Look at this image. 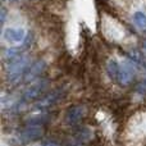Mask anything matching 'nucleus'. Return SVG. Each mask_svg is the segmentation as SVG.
I'll return each instance as SVG.
<instances>
[{"mask_svg": "<svg viewBox=\"0 0 146 146\" xmlns=\"http://www.w3.org/2000/svg\"><path fill=\"white\" fill-rule=\"evenodd\" d=\"M30 59L26 55H19L15 59L9 62L7 67V73H8V78L9 82H18L22 77H25L27 69L30 68Z\"/></svg>", "mask_w": 146, "mask_h": 146, "instance_id": "1", "label": "nucleus"}, {"mask_svg": "<svg viewBox=\"0 0 146 146\" xmlns=\"http://www.w3.org/2000/svg\"><path fill=\"white\" fill-rule=\"evenodd\" d=\"M133 62H124L119 66V76H118V82L121 83L122 86H127L132 82L135 77V73H136V69H135Z\"/></svg>", "mask_w": 146, "mask_h": 146, "instance_id": "2", "label": "nucleus"}, {"mask_svg": "<svg viewBox=\"0 0 146 146\" xmlns=\"http://www.w3.org/2000/svg\"><path fill=\"white\" fill-rule=\"evenodd\" d=\"M44 131L41 126H36V124H27L25 129L21 132V139L23 140V142H30L38 140L42 136Z\"/></svg>", "mask_w": 146, "mask_h": 146, "instance_id": "3", "label": "nucleus"}, {"mask_svg": "<svg viewBox=\"0 0 146 146\" xmlns=\"http://www.w3.org/2000/svg\"><path fill=\"white\" fill-rule=\"evenodd\" d=\"M45 87H46V81L45 80L37 81V82L33 83V85H31L30 87L25 91V94H23V99H25V100H32V99L38 98L40 94L45 90Z\"/></svg>", "mask_w": 146, "mask_h": 146, "instance_id": "4", "label": "nucleus"}, {"mask_svg": "<svg viewBox=\"0 0 146 146\" xmlns=\"http://www.w3.org/2000/svg\"><path fill=\"white\" fill-rule=\"evenodd\" d=\"M85 115V108L81 105H76L68 109L66 114V123L67 124H76L81 121V118Z\"/></svg>", "mask_w": 146, "mask_h": 146, "instance_id": "5", "label": "nucleus"}, {"mask_svg": "<svg viewBox=\"0 0 146 146\" xmlns=\"http://www.w3.org/2000/svg\"><path fill=\"white\" fill-rule=\"evenodd\" d=\"M25 31L22 28H7L4 31V38L8 42H14L19 44L22 41H25Z\"/></svg>", "mask_w": 146, "mask_h": 146, "instance_id": "6", "label": "nucleus"}, {"mask_svg": "<svg viewBox=\"0 0 146 146\" xmlns=\"http://www.w3.org/2000/svg\"><path fill=\"white\" fill-rule=\"evenodd\" d=\"M44 69H45V62L44 60L35 62V63L31 64L30 68L27 69V72H26V74H25V80L28 81V82L33 81L35 78H37L38 76L44 72Z\"/></svg>", "mask_w": 146, "mask_h": 146, "instance_id": "7", "label": "nucleus"}, {"mask_svg": "<svg viewBox=\"0 0 146 146\" xmlns=\"http://www.w3.org/2000/svg\"><path fill=\"white\" fill-rule=\"evenodd\" d=\"M60 98H62L60 91H54V92L49 94L48 96H45L44 99L38 100L37 103H36V108L37 109H46V108H49V106L54 105Z\"/></svg>", "mask_w": 146, "mask_h": 146, "instance_id": "8", "label": "nucleus"}, {"mask_svg": "<svg viewBox=\"0 0 146 146\" xmlns=\"http://www.w3.org/2000/svg\"><path fill=\"white\" fill-rule=\"evenodd\" d=\"M106 71H108V74L111 80L118 81V76H119V64L117 63L115 60H110L106 66Z\"/></svg>", "mask_w": 146, "mask_h": 146, "instance_id": "9", "label": "nucleus"}, {"mask_svg": "<svg viewBox=\"0 0 146 146\" xmlns=\"http://www.w3.org/2000/svg\"><path fill=\"white\" fill-rule=\"evenodd\" d=\"M133 22L139 28L146 30V14L144 12H136L133 14Z\"/></svg>", "mask_w": 146, "mask_h": 146, "instance_id": "10", "label": "nucleus"}, {"mask_svg": "<svg viewBox=\"0 0 146 146\" xmlns=\"http://www.w3.org/2000/svg\"><path fill=\"white\" fill-rule=\"evenodd\" d=\"M5 9L4 8H1V23H4V21H5Z\"/></svg>", "mask_w": 146, "mask_h": 146, "instance_id": "11", "label": "nucleus"}, {"mask_svg": "<svg viewBox=\"0 0 146 146\" xmlns=\"http://www.w3.org/2000/svg\"><path fill=\"white\" fill-rule=\"evenodd\" d=\"M41 146H58L55 142H46V144H42Z\"/></svg>", "mask_w": 146, "mask_h": 146, "instance_id": "12", "label": "nucleus"}, {"mask_svg": "<svg viewBox=\"0 0 146 146\" xmlns=\"http://www.w3.org/2000/svg\"><path fill=\"white\" fill-rule=\"evenodd\" d=\"M144 48L146 49V41H144Z\"/></svg>", "mask_w": 146, "mask_h": 146, "instance_id": "13", "label": "nucleus"}]
</instances>
